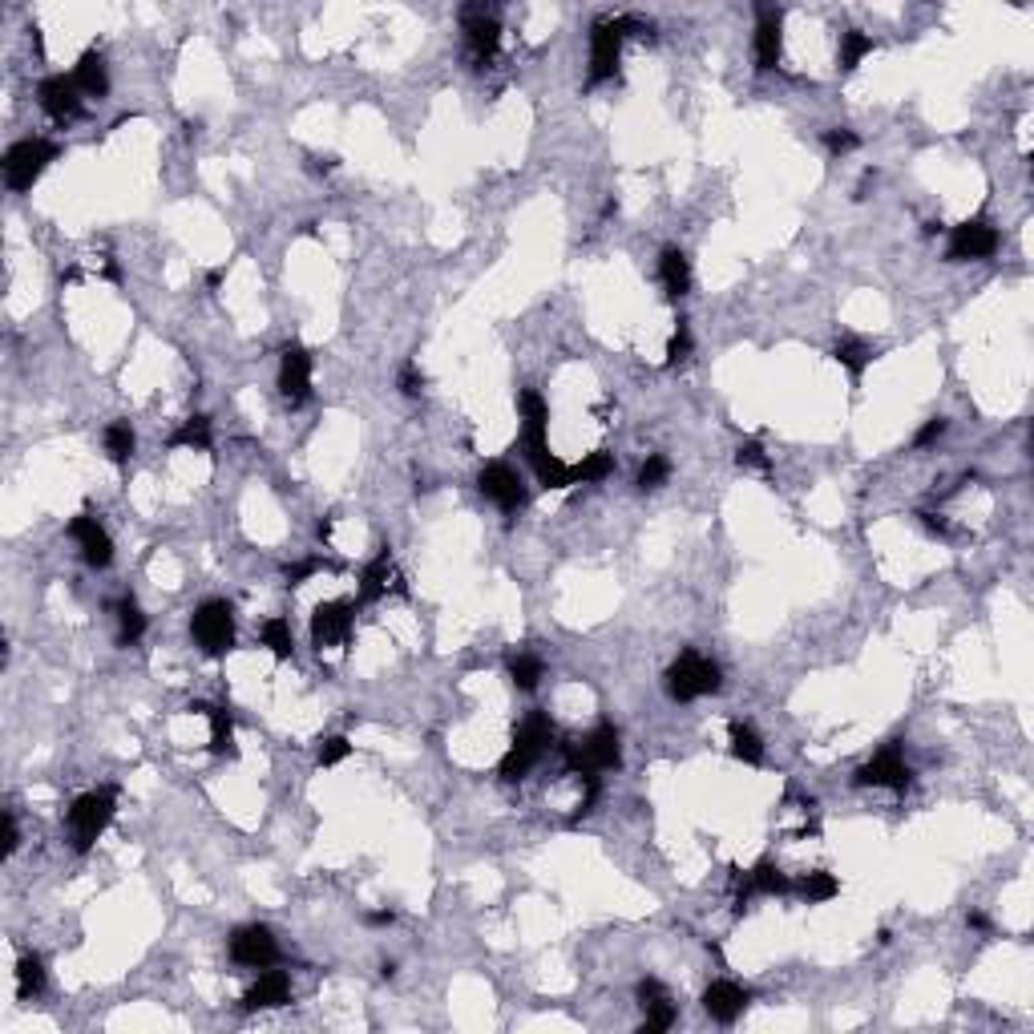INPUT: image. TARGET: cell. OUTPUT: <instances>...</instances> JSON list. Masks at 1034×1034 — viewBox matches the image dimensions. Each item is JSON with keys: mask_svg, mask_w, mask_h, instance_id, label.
Here are the masks:
<instances>
[{"mask_svg": "<svg viewBox=\"0 0 1034 1034\" xmlns=\"http://www.w3.org/2000/svg\"><path fill=\"white\" fill-rule=\"evenodd\" d=\"M550 744H554V719H550L546 711H530V715L522 719V728L513 732V744H509V752H505L497 776H501L505 784L526 780L530 768L550 752Z\"/></svg>", "mask_w": 1034, "mask_h": 1034, "instance_id": "6da1fadb", "label": "cell"}, {"mask_svg": "<svg viewBox=\"0 0 1034 1034\" xmlns=\"http://www.w3.org/2000/svg\"><path fill=\"white\" fill-rule=\"evenodd\" d=\"M118 812V788H93V792H81L69 812H65V824H69V837H73V849L77 853H89L97 845V837L110 829V820Z\"/></svg>", "mask_w": 1034, "mask_h": 1034, "instance_id": "7a4b0ae2", "label": "cell"}, {"mask_svg": "<svg viewBox=\"0 0 1034 1034\" xmlns=\"http://www.w3.org/2000/svg\"><path fill=\"white\" fill-rule=\"evenodd\" d=\"M562 756H566V768L578 772V776H598V772H610L623 764V744H618V728L614 723H598V728L574 744H562Z\"/></svg>", "mask_w": 1034, "mask_h": 1034, "instance_id": "3957f363", "label": "cell"}, {"mask_svg": "<svg viewBox=\"0 0 1034 1034\" xmlns=\"http://www.w3.org/2000/svg\"><path fill=\"white\" fill-rule=\"evenodd\" d=\"M663 683H667V695H671V699L691 703V699H699V695H715V691L723 687V671H719L715 659H707V655H699V651L687 647V651L667 667Z\"/></svg>", "mask_w": 1034, "mask_h": 1034, "instance_id": "277c9868", "label": "cell"}, {"mask_svg": "<svg viewBox=\"0 0 1034 1034\" xmlns=\"http://www.w3.org/2000/svg\"><path fill=\"white\" fill-rule=\"evenodd\" d=\"M190 635L194 643L202 647V655L211 659H223L231 647H235V606L227 598H211L202 602L190 618Z\"/></svg>", "mask_w": 1034, "mask_h": 1034, "instance_id": "5b68a950", "label": "cell"}, {"mask_svg": "<svg viewBox=\"0 0 1034 1034\" xmlns=\"http://www.w3.org/2000/svg\"><path fill=\"white\" fill-rule=\"evenodd\" d=\"M57 142H49V138H25V142H17L9 154H5V182L13 186V190H29L45 170H49V162H57Z\"/></svg>", "mask_w": 1034, "mask_h": 1034, "instance_id": "8992f818", "label": "cell"}, {"mask_svg": "<svg viewBox=\"0 0 1034 1034\" xmlns=\"http://www.w3.org/2000/svg\"><path fill=\"white\" fill-rule=\"evenodd\" d=\"M853 784H857V788H893V792H905V788L913 784V768L905 764L901 744H885L869 764L857 768Z\"/></svg>", "mask_w": 1034, "mask_h": 1034, "instance_id": "52a82bcc", "label": "cell"}, {"mask_svg": "<svg viewBox=\"0 0 1034 1034\" xmlns=\"http://www.w3.org/2000/svg\"><path fill=\"white\" fill-rule=\"evenodd\" d=\"M623 29L618 21H594L590 29V85H602L618 73V57H623Z\"/></svg>", "mask_w": 1034, "mask_h": 1034, "instance_id": "ba28073f", "label": "cell"}, {"mask_svg": "<svg viewBox=\"0 0 1034 1034\" xmlns=\"http://www.w3.org/2000/svg\"><path fill=\"white\" fill-rule=\"evenodd\" d=\"M994 251H998V231L986 219H966V223L954 227L946 259L950 263H974V259H990Z\"/></svg>", "mask_w": 1034, "mask_h": 1034, "instance_id": "9c48e42d", "label": "cell"}, {"mask_svg": "<svg viewBox=\"0 0 1034 1034\" xmlns=\"http://www.w3.org/2000/svg\"><path fill=\"white\" fill-rule=\"evenodd\" d=\"M231 958L239 966H251V970H267L275 966L279 958V946H275V934L267 925H239L231 934Z\"/></svg>", "mask_w": 1034, "mask_h": 1034, "instance_id": "30bf717a", "label": "cell"}, {"mask_svg": "<svg viewBox=\"0 0 1034 1034\" xmlns=\"http://www.w3.org/2000/svg\"><path fill=\"white\" fill-rule=\"evenodd\" d=\"M477 489H481L501 513H517V509L526 505V485H522V477H517V469H509V465H501V461H493V465L481 469Z\"/></svg>", "mask_w": 1034, "mask_h": 1034, "instance_id": "8fae6325", "label": "cell"}, {"mask_svg": "<svg viewBox=\"0 0 1034 1034\" xmlns=\"http://www.w3.org/2000/svg\"><path fill=\"white\" fill-rule=\"evenodd\" d=\"M37 101H41V110H45L53 122H73V118L81 114V106H85V93L77 89L73 73H69V77H65V73H53V77H45V81L37 85Z\"/></svg>", "mask_w": 1034, "mask_h": 1034, "instance_id": "7c38bea8", "label": "cell"}, {"mask_svg": "<svg viewBox=\"0 0 1034 1034\" xmlns=\"http://www.w3.org/2000/svg\"><path fill=\"white\" fill-rule=\"evenodd\" d=\"M279 392L291 400V404H303L312 396V352L303 344H287L283 356H279Z\"/></svg>", "mask_w": 1034, "mask_h": 1034, "instance_id": "4fadbf2b", "label": "cell"}, {"mask_svg": "<svg viewBox=\"0 0 1034 1034\" xmlns=\"http://www.w3.org/2000/svg\"><path fill=\"white\" fill-rule=\"evenodd\" d=\"M69 538L81 546V558L93 566V570H106L114 562V542L106 534V526L97 522L93 513H77L69 522Z\"/></svg>", "mask_w": 1034, "mask_h": 1034, "instance_id": "5bb4252c", "label": "cell"}, {"mask_svg": "<svg viewBox=\"0 0 1034 1034\" xmlns=\"http://www.w3.org/2000/svg\"><path fill=\"white\" fill-rule=\"evenodd\" d=\"M352 631V602L336 598V602H320L312 610V647H340Z\"/></svg>", "mask_w": 1034, "mask_h": 1034, "instance_id": "9a60e30c", "label": "cell"}, {"mask_svg": "<svg viewBox=\"0 0 1034 1034\" xmlns=\"http://www.w3.org/2000/svg\"><path fill=\"white\" fill-rule=\"evenodd\" d=\"M465 41H469V53H473L477 69L489 65V61L497 57V49H501V25H497V17L485 13V9H465Z\"/></svg>", "mask_w": 1034, "mask_h": 1034, "instance_id": "2e32d148", "label": "cell"}, {"mask_svg": "<svg viewBox=\"0 0 1034 1034\" xmlns=\"http://www.w3.org/2000/svg\"><path fill=\"white\" fill-rule=\"evenodd\" d=\"M780 49H784V13L780 9H756V69L768 73L780 65Z\"/></svg>", "mask_w": 1034, "mask_h": 1034, "instance_id": "e0dca14e", "label": "cell"}, {"mask_svg": "<svg viewBox=\"0 0 1034 1034\" xmlns=\"http://www.w3.org/2000/svg\"><path fill=\"white\" fill-rule=\"evenodd\" d=\"M703 1010L715 1018V1022H736L744 1010H748V1002H752V994L744 990V986H736V982H728V978H719V982H711L707 990H703Z\"/></svg>", "mask_w": 1034, "mask_h": 1034, "instance_id": "ac0fdd59", "label": "cell"}, {"mask_svg": "<svg viewBox=\"0 0 1034 1034\" xmlns=\"http://www.w3.org/2000/svg\"><path fill=\"white\" fill-rule=\"evenodd\" d=\"M639 1006L647 1014L643 1018V1034H663V1030L675 1026V1002H671L663 982H655V978L639 982Z\"/></svg>", "mask_w": 1034, "mask_h": 1034, "instance_id": "d6986e66", "label": "cell"}, {"mask_svg": "<svg viewBox=\"0 0 1034 1034\" xmlns=\"http://www.w3.org/2000/svg\"><path fill=\"white\" fill-rule=\"evenodd\" d=\"M291 1002V978L283 970H263L259 982L243 994V1010H279Z\"/></svg>", "mask_w": 1034, "mask_h": 1034, "instance_id": "ffe728a7", "label": "cell"}, {"mask_svg": "<svg viewBox=\"0 0 1034 1034\" xmlns=\"http://www.w3.org/2000/svg\"><path fill=\"white\" fill-rule=\"evenodd\" d=\"M73 81H77V89H81L85 97H106V93H110L106 57H101L97 49H85V53L77 57V65H73Z\"/></svg>", "mask_w": 1034, "mask_h": 1034, "instance_id": "44dd1931", "label": "cell"}, {"mask_svg": "<svg viewBox=\"0 0 1034 1034\" xmlns=\"http://www.w3.org/2000/svg\"><path fill=\"white\" fill-rule=\"evenodd\" d=\"M659 283L667 291V299H683L691 291V263L679 247H663L659 255Z\"/></svg>", "mask_w": 1034, "mask_h": 1034, "instance_id": "7402d4cb", "label": "cell"}, {"mask_svg": "<svg viewBox=\"0 0 1034 1034\" xmlns=\"http://www.w3.org/2000/svg\"><path fill=\"white\" fill-rule=\"evenodd\" d=\"M190 711H202L211 715V752L215 756H235V719L227 707H206V703H194Z\"/></svg>", "mask_w": 1034, "mask_h": 1034, "instance_id": "603a6c76", "label": "cell"}, {"mask_svg": "<svg viewBox=\"0 0 1034 1034\" xmlns=\"http://www.w3.org/2000/svg\"><path fill=\"white\" fill-rule=\"evenodd\" d=\"M388 578H392V554H388V550H380V554L364 566L356 598H360V602H376V598H384V594H388Z\"/></svg>", "mask_w": 1034, "mask_h": 1034, "instance_id": "cb8c5ba5", "label": "cell"}, {"mask_svg": "<svg viewBox=\"0 0 1034 1034\" xmlns=\"http://www.w3.org/2000/svg\"><path fill=\"white\" fill-rule=\"evenodd\" d=\"M873 356H877V352H873L865 340H857V336H841V340H837V348H833V360H837L853 380H861V376H865V368L873 364Z\"/></svg>", "mask_w": 1034, "mask_h": 1034, "instance_id": "d4e9b609", "label": "cell"}, {"mask_svg": "<svg viewBox=\"0 0 1034 1034\" xmlns=\"http://www.w3.org/2000/svg\"><path fill=\"white\" fill-rule=\"evenodd\" d=\"M792 889H796L808 905H820V901H833V897L841 893V881H837L829 869H812V873H804Z\"/></svg>", "mask_w": 1034, "mask_h": 1034, "instance_id": "484cf974", "label": "cell"}, {"mask_svg": "<svg viewBox=\"0 0 1034 1034\" xmlns=\"http://www.w3.org/2000/svg\"><path fill=\"white\" fill-rule=\"evenodd\" d=\"M505 667H509V679H513V687H517V691H538V683H542V675H546L542 659H538V655H530V651L509 655V659H505Z\"/></svg>", "mask_w": 1034, "mask_h": 1034, "instance_id": "4316f807", "label": "cell"}, {"mask_svg": "<svg viewBox=\"0 0 1034 1034\" xmlns=\"http://www.w3.org/2000/svg\"><path fill=\"white\" fill-rule=\"evenodd\" d=\"M728 740H732V756H736V760H744V764H752V768L764 764V740L756 736L752 723H740V719H736L732 728H728Z\"/></svg>", "mask_w": 1034, "mask_h": 1034, "instance_id": "83f0119b", "label": "cell"}, {"mask_svg": "<svg viewBox=\"0 0 1034 1034\" xmlns=\"http://www.w3.org/2000/svg\"><path fill=\"white\" fill-rule=\"evenodd\" d=\"M530 465H534V473H538V481H542L546 489H566V485H574V481H570V465H566L562 457H554L550 449L534 453Z\"/></svg>", "mask_w": 1034, "mask_h": 1034, "instance_id": "f1b7e54d", "label": "cell"}, {"mask_svg": "<svg viewBox=\"0 0 1034 1034\" xmlns=\"http://www.w3.org/2000/svg\"><path fill=\"white\" fill-rule=\"evenodd\" d=\"M614 473V453H606V449H594V453H586L578 465H570V481L578 485V481H586V485H594V481H606Z\"/></svg>", "mask_w": 1034, "mask_h": 1034, "instance_id": "f546056e", "label": "cell"}, {"mask_svg": "<svg viewBox=\"0 0 1034 1034\" xmlns=\"http://www.w3.org/2000/svg\"><path fill=\"white\" fill-rule=\"evenodd\" d=\"M41 990H45V962L37 954H21V962H17V998L29 1002Z\"/></svg>", "mask_w": 1034, "mask_h": 1034, "instance_id": "4dcf8cb0", "label": "cell"}, {"mask_svg": "<svg viewBox=\"0 0 1034 1034\" xmlns=\"http://www.w3.org/2000/svg\"><path fill=\"white\" fill-rule=\"evenodd\" d=\"M142 635H146V614H142V606H138L134 598H122V602H118V643H122V647H134Z\"/></svg>", "mask_w": 1034, "mask_h": 1034, "instance_id": "1f68e13d", "label": "cell"}, {"mask_svg": "<svg viewBox=\"0 0 1034 1034\" xmlns=\"http://www.w3.org/2000/svg\"><path fill=\"white\" fill-rule=\"evenodd\" d=\"M259 643L283 663V659H291V651H295V639H291V623L287 618H267L263 623V631H259Z\"/></svg>", "mask_w": 1034, "mask_h": 1034, "instance_id": "d6a6232c", "label": "cell"}, {"mask_svg": "<svg viewBox=\"0 0 1034 1034\" xmlns=\"http://www.w3.org/2000/svg\"><path fill=\"white\" fill-rule=\"evenodd\" d=\"M170 449H211V417H190L182 429H174Z\"/></svg>", "mask_w": 1034, "mask_h": 1034, "instance_id": "836d02e7", "label": "cell"}, {"mask_svg": "<svg viewBox=\"0 0 1034 1034\" xmlns=\"http://www.w3.org/2000/svg\"><path fill=\"white\" fill-rule=\"evenodd\" d=\"M877 49V41L869 37V33H861V29H845L841 33V69L845 73H853L869 53Z\"/></svg>", "mask_w": 1034, "mask_h": 1034, "instance_id": "e575fe53", "label": "cell"}, {"mask_svg": "<svg viewBox=\"0 0 1034 1034\" xmlns=\"http://www.w3.org/2000/svg\"><path fill=\"white\" fill-rule=\"evenodd\" d=\"M134 445H138V437H134L130 421H114V425L106 429V453H110L114 465H126V461L134 457Z\"/></svg>", "mask_w": 1034, "mask_h": 1034, "instance_id": "d590c367", "label": "cell"}, {"mask_svg": "<svg viewBox=\"0 0 1034 1034\" xmlns=\"http://www.w3.org/2000/svg\"><path fill=\"white\" fill-rule=\"evenodd\" d=\"M667 477H671V461H667L663 453H651V457L639 465V489H659Z\"/></svg>", "mask_w": 1034, "mask_h": 1034, "instance_id": "8d00e7d4", "label": "cell"}, {"mask_svg": "<svg viewBox=\"0 0 1034 1034\" xmlns=\"http://www.w3.org/2000/svg\"><path fill=\"white\" fill-rule=\"evenodd\" d=\"M348 752H352L348 736H328V740H320V748H316V764H320V768H336L340 760H348Z\"/></svg>", "mask_w": 1034, "mask_h": 1034, "instance_id": "74e56055", "label": "cell"}, {"mask_svg": "<svg viewBox=\"0 0 1034 1034\" xmlns=\"http://www.w3.org/2000/svg\"><path fill=\"white\" fill-rule=\"evenodd\" d=\"M687 356H691V328L679 320L675 332H671V340H667V364H683Z\"/></svg>", "mask_w": 1034, "mask_h": 1034, "instance_id": "f35d334b", "label": "cell"}, {"mask_svg": "<svg viewBox=\"0 0 1034 1034\" xmlns=\"http://www.w3.org/2000/svg\"><path fill=\"white\" fill-rule=\"evenodd\" d=\"M736 465L740 469H760V473H768L772 465H768V453H764V445L760 441H744L740 449H736Z\"/></svg>", "mask_w": 1034, "mask_h": 1034, "instance_id": "ab89813d", "label": "cell"}, {"mask_svg": "<svg viewBox=\"0 0 1034 1034\" xmlns=\"http://www.w3.org/2000/svg\"><path fill=\"white\" fill-rule=\"evenodd\" d=\"M824 146H829V154L845 158V154H853L861 146V138L853 130H824Z\"/></svg>", "mask_w": 1034, "mask_h": 1034, "instance_id": "60d3db41", "label": "cell"}, {"mask_svg": "<svg viewBox=\"0 0 1034 1034\" xmlns=\"http://www.w3.org/2000/svg\"><path fill=\"white\" fill-rule=\"evenodd\" d=\"M946 429H950V421H946V417L925 421V425L917 429V437H913V449H929L934 441H942V437H946Z\"/></svg>", "mask_w": 1034, "mask_h": 1034, "instance_id": "b9f144b4", "label": "cell"}, {"mask_svg": "<svg viewBox=\"0 0 1034 1034\" xmlns=\"http://www.w3.org/2000/svg\"><path fill=\"white\" fill-rule=\"evenodd\" d=\"M400 392H404V396H421V392H425V372H421L417 364H404V368H400Z\"/></svg>", "mask_w": 1034, "mask_h": 1034, "instance_id": "7bdbcfd3", "label": "cell"}, {"mask_svg": "<svg viewBox=\"0 0 1034 1034\" xmlns=\"http://www.w3.org/2000/svg\"><path fill=\"white\" fill-rule=\"evenodd\" d=\"M316 570H324V562H320V558H303V562L287 566V586H303Z\"/></svg>", "mask_w": 1034, "mask_h": 1034, "instance_id": "ee69618b", "label": "cell"}, {"mask_svg": "<svg viewBox=\"0 0 1034 1034\" xmlns=\"http://www.w3.org/2000/svg\"><path fill=\"white\" fill-rule=\"evenodd\" d=\"M917 522L925 526V534H934V538H946V534H950V526H946V517H942V513L921 509V513H917Z\"/></svg>", "mask_w": 1034, "mask_h": 1034, "instance_id": "f6af8a7d", "label": "cell"}, {"mask_svg": "<svg viewBox=\"0 0 1034 1034\" xmlns=\"http://www.w3.org/2000/svg\"><path fill=\"white\" fill-rule=\"evenodd\" d=\"M5 853H17V816L5 812Z\"/></svg>", "mask_w": 1034, "mask_h": 1034, "instance_id": "bcb514c9", "label": "cell"}, {"mask_svg": "<svg viewBox=\"0 0 1034 1034\" xmlns=\"http://www.w3.org/2000/svg\"><path fill=\"white\" fill-rule=\"evenodd\" d=\"M332 530H336V513H328V517H320V522H316V538H320V542H328Z\"/></svg>", "mask_w": 1034, "mask_h": 1034, "instance_id": "7dc6e473", "label": "cell"}, {"mask_svg": "<svg viewBox=\"0 0 1034 1034\" xmlns=\"http://www.w3.org/2000/svg\"><path fill=\"white\" fill-rule=\"evenodd\" d=\"M368 925H392V909H376V913H368Z\"/></svg>", "mask_w": 1034, "mask_h": 1034, "instance_id": "c3c4849f", "label": "cell"}, {"mask_svg": "<svg viewBox=\"0 0 1034 1034\" xmlns=\"http://www.w3.org/2000/svg\"><path fill=\"white\" fill-rule=\"evenodd\" d=\"M966 925H970V929H990V917H986V913H970Z\"/></svg>", "mask_w": 1034, "mask_h": 1034, "instance_id": "681fc988", "label": "cell"}]
</instances>
